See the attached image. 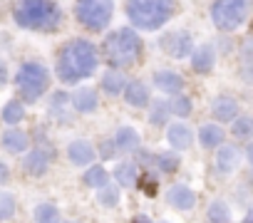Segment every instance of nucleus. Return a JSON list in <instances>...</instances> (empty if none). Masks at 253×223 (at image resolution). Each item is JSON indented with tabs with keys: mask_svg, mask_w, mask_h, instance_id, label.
<instances>
[{
	"mask_svg": "<svg viewBox=\"0 0 253 223\" xmlns=\"http://www.w3.org/2000/svg\"><path fill=\"white\" fill-rule=\"evenodd\" d=\"M97 65H99L97 45L89 42V40H84V37H75V40H67L60 47L55 72H57V79L60 82L77 84L80 79L92 77L97 72Z\"/></svg>",
	"mask_w": 253,
	"mask_h": 223,
	"instance_id": "1",
	"label": "nucleus"
},
{
	"mask_svg": "<svg viewBox=\"0 0 253 223\" xmlns=\"http://www.w3.org/2000/svg\"><path fill=\"white\" fill-rule=\"evenodd\" d=\"M13 20L23 30L55 33L62 25V10L55 0H18L13 8Z\"/></svg>",
	"mask_w": 253,
	"mask_h": 223,
	"instance_id": "2",
	"label": "nucleus"
},
{
	"mask_svg": "<svg viewBox=\"0 0 253 223\" xmlns=\"http://www.w3.org/2000/svg\"><path fill=\"white\" fill-rule=\"evenodd\" d=\"M176 10H179L176 0H126L124 3V13L129 18L132 28L144 33L164 28L176 15Z\"/></svg>",
	"mask_w": 253,
	"mask_h": 223,
	"instance_id": "3",
	"label": "nucleus"
},
{
	"mask_svg": "<svg viewBox=\"0 0 253 223\" xmlns=\"http://www.w3.org/2000/svg\"><path fill=\"white\" fill-rule=\"evenodd\" d=\"M142 37L137 35V28H119L104 37L102 52L114 70H126L139 62L142 57Z\"/></svg>",
	"mask_w": 253,
	"mask_h": 223,
	"instance_id": "4",
	"label": "nucleus"
},
{
	"mask_svg": "<svg viewBox=\"0 0 253 223\" xmlns=\"http://www.w3.org/2000/svg\"><path fill=\"white\" fill-rule=\"evenodd\" d=\"M15 87H18L23 102L33 104L50 89V70L42 62H35V60L23 62L18 67V74H15Z\"/></svg>",
	"mask_w": 253,
	"mask_h": 223,
	"instance_id": "5",
	"label": "nucleus"
},
{
	"mask_svg": "<svg viewBox=\"0 0 253 223\" xmlns=\"http://www.w3.org/2000/svg\"><path fill=\"white\" fill-rule=\"evenodd\" d=\"M253 0H213L211 3V23L221 33H236L251 15Z\"/></svg>",
	"mask_w": 253,
	"mask_h": 223,
	"instance_id": "6",
	"label": "nucleus"
},
{
	"mask_svg": "<svg viewBox=\"0 0 253 223\" xmlns=\"http://www.w3.org/2000/svg\"><path fill=\"white\" fill-rule=\"evenodd\" d=\"M114 15V0H77L75 18L89 33H102L109 28Z\"/></svg>",
	"mask_w": 253,
	"mask_h": 223,
	"instance_id": "7",
	"label": "nucleus"
},
{
	"mask_svg": "<svg viewBox=\"0 0 253 223\" xmlns=\"http://www.w3.org/2000/svg\"><path fill=\"white\" fill-rule=\"evenodd\" d=\"M159 47L164 50V55H169L171 60H184L194 52V40L186 30H179V33H167L162 40H159Z\"/></svg>",
	"mask_w": 253,
	"mask_h": 223,
	"instance_id": "8",
	"label": "nucleus"
},
{
	"mask_svg": "<svg viewBox=\"0 0 253 223\" xmlns=\"http://www.w3.org/2000/svg\"><path fill=\"white\" fill-rule=\"evenodd\" d=\"M52 164V151L45 149V147H35L25 159H23V169L30 174V176H45L47 169Z\"/></svg>",
	"mask_w": 253,
	"mask_h": 223,
	"instance_id": "9",
	"label": "nucleus"
},
{
	"mask_svg": "<svg viewBox=\"0 0 253 223\" xmlns=\"http://www.w3.org/2000/svg\"><path fill=\"white\" fill-rule=\"evenodd\" d=\"M167 203L171 208H179V211H191L196 206V193L186 184H174L167 191Z\"/></svg>",
	"mask_w": 253,
	"mask_h": 223,
	"instance_id": "10",
	"label": "nucleus"
},
{
	"mask_svg": "<svg viewBox=\"0 0 253 223\" xmlns=\"http://www.w3.org/2000/svg\"><path fill=\"white\" fill-rule=\"evenodd\" d=\"M211 114H213V119L221 122V124L233 122L236 114H238V102H236L233 97H228V94H221V97H216V99L211 102Z\"/></svg>",
	"mask_w": 253,
	"mask_h": 223,
	"instance_id": "11",
	"label": "nucleus"
},
{
	"mask_svg": "<svg viewBox=\"0 0 253 223\" xmlns=\"http://www.w3.org/2000/svg\"><path fill=\"white\" fill-rule=\"evenodd\" d=\"M94 156H97L94 147H92L89 142H84V139H75V142H70V147H67V159H70V164H75V166H89V164L94 161Z\"/></svg>",
	"mask_w": 253,
	"mask_h": 223,
	"instance_id": "12",
	"label": "nucleus"
},
{
	"mask_svg": "<svg viewBox=\"0 0 253 223\" xmlns=\"http://www.w3.org/2000/svg\"><path fill=\"white\" fill-rule=\"evenodd\" d=\"M241 164V151L236 144H221L216 151V169L221 174H233Z\"/></svg>",
	"mask_w": 253,
	"mask_h": 223,
	"instance_id": "13",
	"label": "nucleus"
},
{
	"mask_svg": "<svg viewBox=\"0 0 253 223\" xmlns=\"http://www.w3.org/2000/svg\"><path fill=\"white\" fill-rule=\"evenodd\" d=\"M124 102L134 107V109H144L152 104L149 99V87L142 82V79H134V82H126V89H124Z\"/></svg>",
	"mask_w": 253,
	"mask_h": 223,
	"instance_id": "14",
	"label": "nucleus"
},
{
	"mask_svg": "<svg viewBox=\"0 0 253 223\" xmlns=\"http://www.w3.org/2000/svg\"><path fill=\"white\" fill-rule=\"evenodd\" d=\"M152 82H154L157 89H162L167 94H179L184 89V77L179 72H174V70H159V72H154Z\"/></svg>",
	"mask_w": 253,
	"mask_h": 223,
	"instance_id": "15",
	"label": "nucleus"
},
{
	"mask_svg": "<svg viewBox=\"0 0 253 223\" xmlns=\"http://www.w3.org/2000/svg\"><path fill=\"white\" fill-rule=\"evenodd\" d=\"M213 62H216V50L211 45H201L191 52V70L196 74H209L213 70Z\"/></svg>",
	"mask_w": 253,
	"mask_h": 223,
	"instance_id": "16",
	"label": "nucleus"
},
{
	"mask_svg": "<svg viewBox=\"0 0 253 223\" xmlns=\"http://www.w3.org/2000/svg\"><path fill=\"white\" fill-rule=\"evenodd\" d=\"M75 112H80V114H92V112L99 107V99H97V92L89 89V87H80L72 97H70Z\"/></svg>",
	"mask_w": 253,
	"mask_h": 223,
	"instance_id": "17",
	"label": "nucleus"
},
{
	"mask_svg": "<svg viewBox=\"0 0 253 223\" xmlns=\"http://www.w3.org/2000/svg\"><path fill=\"white\" fill-rule=\"evenodd\" d=\"M114 144H117L119 151L129 154V151H137V149H139L142 137H139V132L132 129V127H119V129L114 132Z\"/></svg>",
	"mask_w": 253,
	"mask_h": 223,
	"instance_id": "18",
	"label": "nucleus"
},
{
	"mask_svg": "<svg viewBox=\"0 0 253 223\" xmlns=\"http://www.w3.org/2000/svg\"><path fill=\"white\" fill-rule=\"evenodd\" d=\"M167 142H169L176 151H186V149L191 147V142H194V134H191V129H189L186 124H171V127L167 129Z\"/></svg>",
	"mask_w": 253,
	"mask_h": 223,
	"instance_id": "19",
	"label": "nucleus"
},
{
	"mask_svg": "<svg viewBox=\"0 0 253 223\" xmlns=\"http://www.w3.org/2000/svg\"><path fill=\"white\" fill-rule=\"evenodd\" d=\"M0 144H3L10 154H23V151H28V147H30V137H28V132H23V129H8V132L3 134V139H0Z\"/></svg>",
	"mask_w": 253,
	"mask_h": 223,
	"instance_id": "20",
	"label": "nucleus"
},
{
	"mask_svg": "<svg viewBox=\"0 0 253 223\" xmlns=\"http://www.w3.org/2000/svg\"><path fill=\"white\" fill-rule=\"evenodd\" d=\"M124 89H126V79H124L122 70L109 67V70L102 74V92L109 94V97H117V94H124Z\"/></svg>",
	"mask_w": 253,
	"mask_h": 223,
	"instance_id": "21",
	"label": "nucleus"
},
{
	"mask_svg": "<svg viewBox=\"0 0 253 223\" xmlns=\"http://www.w3.org/2000/svg\"><path fill=\"white\" fill-rule=\"evenodd\" d=\"M114 179H117V184L124 186V188L137 186V181H139V164H134V161H122V164L114 169Z\"/></svg>",
	"mask_w": 253,
	"mask_h": 223,
	"instance_id": "22",
	"label": "nucleus"
},
{
	"mask_svg": "<svg viewBox=\"0 0 253 223\" xmlns=\"http://www.w3.org/2000/svg\"><path fill=\"white\" fill-rule=\"evenodd\" d=\"M223 139H226V132H223L218 124H204V127L199 129V142H201V147H206V149H218V147L223 144Z\"/></svg>",
	"mask_w": 253,
	"mask_h": 223,
	"instance_id": "23",
	"label": "nucleus"
},
{
	"mask_svg": "<svg viewBox=\"0 0 253 223\" xmlns=\"http://www.w3.org/2000/svg\"><path fill=\"white\" fill-rule=\"evenodd\" d=\"M171 117V107L167 99H157L149 104V124L152 127H164Z\"/></svg>",
	"mask_w": 253,
	"mask_h": 223,
	"instance_id": "24",
	"label": "nucleus"
},
{
	"mask_svg": "<svg viewBox=\"0 0 253 223\" xmlns=\"http://www.w3.org/2000/svg\"><path fill=\"white\" fill-rule=\"evenodd\" d=\"M0 119H3L8 127H15L25 119V104L20 99H10L5 107H3V114H0Z\"/></svg>",
	"mask_w": 253,
	"mask_h": 223,
	"instance_id": "25",
	"label": "nucleus"
},
{
	"mask_svg": "<svg viewBox=\"0 0 253 223\" xmlns=\"http://www.w3.org/2000/svg\"><path fill=\"white\" fill-rule=\"evenodd\" d=\"M159 174H174L179 166H181V159H179V154H174V151H162V154H157L154 156V164H152Z\"/></svg>",
	"mask_w": 253,
	"mask_h": 223,
	"instance_id": "26",
	"label": "nucleus"
},
{
	"mask_svg": "<svg viewBox=\"0 0 253 223\" xmlns=\"http://www.w3.org/2000/svg\"><path fill=\"white\" fill-rule=\"evenodd\" d=\"M33 218H35V223H62L60 208L55 203H38L33 211Z\"/></svg>",
	"mask_w": 253,
	"mask_h": 223,
	"instance_id": "27",
	"label": "nucleus"
},
{
	"mask_svg": "<svg viewBox=\"0 0 253 223\" xmlns=\"http://www.w3.org/2000/svg\"><path fill=\"white\" fill-rule=\"evenodd\" d=\"M231 134L236 142H251L253 139V117H236L231 122Z\"/></svg>",
	"mask_w": 253,
	"mask_h": 223,
	"instance_id": "28",
	"label": "nucleus"
},
{
	"mask_svg": "<svg viewBox=\"0 0 253 223\" xmlns=\"http://www.w3.org/2000/svg\"><path fill=\"white\" fill-rule=\"evenodd\" d=\"M84 184L89 186V188H104L107 186V181H109V171L104 169V166H89L87 171H84Z\"/></svg>",
	"mask_w": 253,
	"mask_h": 223,
	"instance_id": "29",
	"label": "nucleus"
},
{
	"mask_svg": "<svg viewBox=\"0 0 253 223\" xmlns=\"http://www.w3.org/2000/svg\"><path fill=\"white\" fill-rule=\"evenodd\" d=\"M206 221L209 223H231V208L223 201H211L206 208Z\"/></svg>",
	"mask_w": 253,
	"mask_h": 223,
	"instance_id": "30",
	"label": "nucleus"
},
{
	"mask_svg": "<svg viewBox=\"0 0 253 223\" xmlns=\"http://www.w3.org/2000/svg\"><path fill=\"white\" fill-rule=\"evenodd\" d=\"M169 107H171V114H176V117H189L191 114V109H194V104H191V99L186 97V94H174L171 99H169Z\"/></svg>",
	"mask_w": 253,
	"mask_h": 223,
	"instance_id": "31",
	"label": "nucleus"
},
{
	"mask_svg": "<svg viewBox=\"0 0 253 223\" xmlns=\"http://www.w3.org/2000/svg\"><path fill=\"white\" fill-rule=\"evenodd\" d=\"M18 211V201L10 191H0V221H10Z\"/></svg>",
	"mask_w": 253,
	"mask_h": 223,
	"instance_id": "32",
	"label": "nucleus"
},
{
	"mask_svg": "<svg viewBox=\"0 0 253 223\" xmlns=\"http://www.w3.org/2000/svg\"><path fill=\"white\" fill-rule=\"evenodd\" d=\"M97 201H99L102 206H117V203H119V191H117V188H109V186H104V188H99V193H97Z\"/></svg>",
	"mask_w": 253,
	"mask_h": 223,
	"instance_id": "33",
	"label": "nucleus"
},
{
	"mask_svg": "<svg viewBox=\"0 0 253 223\" xmlns=\"http://www.w3.org/2000/svg\"><path fill=\"white\" fill-rule=\"evenodd\" d=\"M137 186H139L147 196H154V193H157V176H154V174H144V176H139Z\"/></svg>",
	"mask_w": 253,
	"mask_h": 223,
	"instance_id": "34",
	"label": "nucleus"
},
{
	"mask_svg": "<svg viewBox=\"0 0 253 223\" xmlns=\"http://www.w3.org/2000/svg\"><path fill=\"white\" fill-rule=\"evenodd\" d=\"M119 149H117V144H114V139H109V142H102L99 144V149H97V154L104 159V161H109V159H114V154H117Z\"/></svg>",
	"mask_w": 253,
	"mask_h": 223,
	"instance_id": "35",
	"label": "nucleus"
},
{
	"mask_svg": "<svg viewBox=\"0 0 253 223\" xmlns=\"http://www.w3.org/2000/svg\"><path fill=\"white\" fill-rule=\"evenodd\" d=\"M241 72H243V82H253V60H246Z\"/></svg>",
	"mask_w": 253,
	"mask_h": 223,
	"instance_id": "36",
	"label": "nucleus"
},
{
	"mask_svg": "<svg viewBox=\"0 0 253 223\" xmlns=\"http://www.w3.org/2000/svg\"><path fill=\"white\" fill-rule=\"evenodd\" d=\"M8 84V65L0 60V87H5Z\"/></svg>",
	"mask_w": 253,
	"mask_h": 223,
	"instance_id": "37",
	"label": "nucleus"
},
{
	"mask_svg": "<svg viewBox=\"0 0 253 223\" xmlns=\"http://www.w3.org/2000/svg\"><path fill=\"white\" fill-rule=\"evenodd\" d=\"M8 179H10V169H8L3 161H0V186L8 184Z\"/></svg>",
	"mask_w": 253,
	"mask_h": 223,
	"instance_id": "38",
	"label": "nucleus"
},
{
	"mask_svg": "<svg viewBox=\"0 0 253 223\" xmlns=\"http://www.w3.org/2000/svg\"><path fill=\"white\" fill-rule=\"evenodd\" d=\"M246 159H248V164L253 166V142H248V147H246Z\"/></svg>",
	"mask_w": 253,
	"mask_h": 223,
	"instance_id": "39",
	"label": "nucleus"
},
{
	"mask_svg": "<svg viewBox=\"0 0 253 223\" xmlns=\"http://www.w3.org/2000/svg\"><path fill=\"white\" fill-rule=\"evenodd\" d=\"M243 223H253V211H248V216L243 218Z\"/></svg>",
	"mask_w": 253,
	"mask_h": 223,
	"instance_id": "40",
	"label": "nucleus"
},
{
	"mask_svg": "<svg viewBox=\"0 0 253 223\" xmlns=\"http://www.w3.org/2000/svg\"><path fill=\"white\" fill-rule=\"evenodd\" d=\"M134 223H149V221H147V218H144V216H139V218H137V221H134Z\"/></svg>",
	"mask_w": 253,
	"mask_h": 223,
	"instance_id": "41",
	"label": "nucleus"
},
{
	"mask_svg": "<svg viewBox=\"0 0 253 223\" xmlns=\"http://www.w3.org/2000/svg\"><path fill=\"white\" fill-rule=\"evenodd\" d=\"M65 223H77V221H65Z\"/></svg>",
	"mask_w": 253,
	"mask_h": 223,
	"instance_id": "42",
	"label": "nucleus"
},
{
	"mask_svg": "<svg viewBox=\"0 0 253 223\" xmlns=\"http://www.w3.org/2000/svg\"><path fill=\"white\" fill-rule=\"evenodd\" d=\"M162 223H167V221H162Z\"/></svg>",
	"mask_w": 253,
	"mask_h": 223,
	"instance_id": "43",
	"label": "nucleus"
}]
</instances>
